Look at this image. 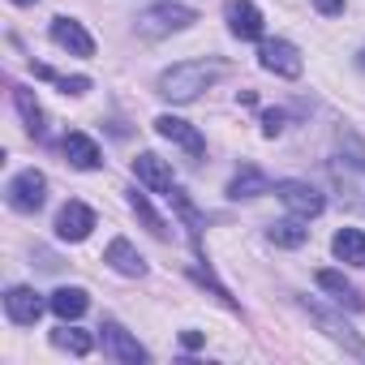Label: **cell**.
I'll use <instances>...</instances> for the list:
<instances>
[{
  "mask_svg": "<svg viewBox=\"0 0 365 365\" xmlns=\"http://www.w3.org/2000/svg\"><path fill=\"white\" fill-rule=\"evenodd\" d=\"M220 78H224L220 61H180V65H172V69L159 73V95L172 99V103H190V99H198Z\"/></svg>",
  "mask_w": 365,
  "mask_h": 365,
  "instance_id": "1",
  "label": "cell"
},
{
  "mask_svg": "<svg viewBox=\"0 0 365 365\" xmlns=\"http://www.w3.org/2000/svg\"><path fill=\"white\" fill-rule=\"evenodd\" d=\"M331 180H335V190H339V202L348 211L365 215V150L361 146H356V155L331 159Z\"/></svg>",
  "mask_w": 365,
  "mask_h": 365,
  "instance_id": "2",
  "label": "cell"
},
{
  "mask_svg": "<svg viewBox=\"0 0 365 365\" xmlns=\"http://www.w3.org/2000/svg\"><path fill=\"white\" fill-rule=\"evenodd\" d=\"M198 22V14L190 9V5H155V9H142L138 14V35L142 39H163V35H176V31H185V26H194Z\"/></svg>",
  "mask_w": 365,
  "mask_h": 365,
  "instance_id": "3",
  "label": "cell"
},
{
  "mask_svg": "<svg viewBox=\"0 0 365 365\" xmlns=\"http://www.w3.org/2000/svg\"><path fill=\"white\" fill-rule=\"evenodd\" d=\"M5 194H9V207H14V211L35 215V211L43 207V198H48V176L35 172V168H26V172H18V176L9 180Z\"/></svg>",
  "mask_w": 365,
  "mask_h": 365,
  "instance_id": "4",
  "label": "cell"
},
{
  "mask_svg": "<svg viewBox=\"0 0 365 365\" xmlns=\"http://www.w3.org/2000/svg\"><path fill=\"white\" fill-rule=\"evenodd\" d=\"M275 198H279L292 215H301V220H314V215H322V207H327V198L309 185V180H275Z\"/></svg>",
  "mask_w": 365,
  "mask_h": 365,
  "instance_id": "5",
  "label": "cell"
},
{
  "mask_svg": "<svg viewBox=\"0 0 365 365\" xmlns=\"http://www.w3.org/2000/svg\"><path fill=\"white\" fill-rule=\"evenodd\" d=\"M258 65H262L267 73H275V78H301V69H305L301 52H297L288 39H267L262 52H258Z\"/></svg>",
  "mask_w": 365,
  "mask_h": 365,
  "instance_id": "6",
  "label": "cell"
},
{
  "mask_svg": "<svg viewBox=\"0 0 365 365\" xmlns=\"http://www.w3.org/2000/svg\"><path fill=\"white\" fill-rule=\"evenodd\" d=\"M99 331H103V352H108L112 361H125V365H142V361H150V352H146V348H142V344L120 327V322H112V318H108Z\"/></svg>",
  "mask_w": 365,
  "mask_h": 365,
  "instance_id": "7",
  "label": "cell"
},
{
  "mask_svg": "<svg viewBox=\"0 0 365 365\" xmlns=\"http://www.w3.org/2000/svg\"><path fill=\"white\" fill-rule=\"evenodd\" d=\"M48 35H52V43H56V48H65L69 56H82V61H86V56H95V39H91V35H86V26H82V22H73V18H52V31H48Z\"/></svg>",
  "mask_w": 365,
  "mask_h": 365,
  "instance_id": "8",
  "label": "cell"
},
{
  "mask_svg": "<svg viewBox=\"0 0 365 365\" xmlns=\"http://www.w3.org/2000/svg\"><path fill=\"white\" fill-rule=\"evenodd\" d=\"M224 14H228V31H232L237 39H245V43L262 39L267 22H262L258 5H250V0H228V5H224Z\"/></svg>",
  "mask_w": 365,
  "mask_h": 365,
  "instance_id": "9",
  "label": "cell"
},
{
  "mask_svg": "<svg viewBox=\"0 0 365 365\" xmlns=\"http://www.w3.org/2000/svg\"><path fill=\"white\" fill-rule=\"evenodd\" d=\"M95 228V211L86 202H65L61 215H56V237L61 241H86Z\"/></svg>",
  "mask_w": 365,
  "mask_h": 365,
  "instance_id": "10",
  "label": "cell"
},
{
  "mask_svg": "<svg viewBox=\"0 0 365 365\" xmlns=\"http://www.w3.org/2000/svg\"><path fill=\"white\" fill-rule=\"evenodd\" d=\"M155 129H159L168 142H176V146L185 150V155H194V159L207 150V138H202V133H198L190 120H180V116H159V120H155Z\"/></svg>",
  "mask_w": 365,
  "mask_h": 365,
  "instance_id": "11",
  "label": "cell"
},
{
  "mask_svg": "<svg viewBox=\"0 0 365 365\" xmlns=\"http://www.w3.org/2000/svg\"><path fill=\"white\" fill-rule=\"evenodd\" d=\"M5 314H9V322H18V327H35L39 322V314H43V301H39V292L35 288H9L5 292Z\"/></svg>",
  "mask_w": 365,
  "mask_h": 365,
  "instance_id": "12",
  "label": "cell"
},
{
  "mask_svg": "<svg viewBox=\"0 0 365 365\" xmlns=\"http://www.w3.org/2000/svg\"><path fill=\"white\" fill-rule=\"evenodd\" d=\"M61 150H65V159L78 168V172H95V168H103V150L95 146V138H86V133H65V142H61Z\"/></svg>",
  "mask_w": 365,
  "mask_h": 365,
  "instance_id": "13",
  "label": "cell"
},
{
  "mask_svg": "<svg viewBox=\"0 0 365 365\" xmlns=\"http://www.w3.org/2000/svg\"><path fill=\"white\" fill-rule=\"evenodd\" d=\"M103 262L116 271V275H129V279H138V275H146V258L125 241V237H112L108 241V250H103Z\"/></svg>",
  "mask_w": 365,
  "mask_h": 365,
  "instance_id": "14",
  "label": "cell"
},
{
  "mask_svg": "<svg viewBox=\"0 0 365 365\" xmlns=\"http://www.w3.org/2000/svg\"><path fill=\"white\" fill-rule=\"evenodd\" d=\"M133 176L142 180L146 190H155V194H168V190H172V168H168L159 155H150V150H142V155L133 159Z\"/></svg>",
  "mask_w": 365,
  "mask_h": 365,
  "instance_id": "15",
  "label": "cell"
},
{
  "mask_svg": "<svg viewBox=\"0 0 365 365\" xmlns=\"http://www.w3.org/2000/svg\"><path fill=\"white\" fill-rule=\"evenodd\" d=\"M86 305H91L86 288H56V292L48 297V309H52L61 322H73V318H82V314H86Z\"/></svg>",
  "mask_w": 365,
  "mask_h": 365,
  "instance_id": "16",
  "label": "cell"
},
{
  "mask_svg": "<svg viewBox=\"0 0 365 365\" xmlns=\"http://www.w3.org/2000/svg\"><path fill=\"white\" fill-rule=\"evenodd\" d=\"M331 250H335L339 262H348V267H365V232H361V228H339L335 241H331Z\"/></svg>",
  "mask_w": 365,
  "mask_h": 365,
  "instance_id": "17",
  "label": "cell"
},
{
  "mask_svg": "<svg viewBox=\"0 0 365 365\" xmlns=\"http://www.w3.org/2000/svg\"><path fill=\"white\" fill-rule=\"evenodd\" d=\"M258 194H271V180H267L258 168H250V163H245V168L228 180V198H237V202H241V198H258Z\"/></svg>",
  "mask_w": 365,
  "mask_h": 365,
  "instance_id": "18",
  "label": "cell"
},
{
  "mask_svg": "<svg viewBox=\"0 0 365 365\" xmlns=\"http://www.w3.org/2000/svg\"><path fill=\"white\" fill-rule=\"evenodd\" d=\"M267 237H271V245H279V250H301V245L309 241V228H305V220H301V215H292V220L271 224V228H267Z\"/></svg>",
  "mask_w": 365,
  "mask_h": 365,
  "instance_id": "19",
  "label": "cell"
},
{
  "mask_svg": "<svg viewBox=\"0 0 365 365\" xmlns=\"http://www.w3.org/2000/svg\"><path fill=\"white\" fill-rule=\"evenodd\" d=\"M314 279H318V288H327L339 305H348V309H365V297H361V292H356V288L339 275V271H318Z\"/></svg>",
  "mask_w": 365,
  "mask_h": 365,
  "instance_id": "20",
  "label": "cell"
},
{
  "mask_svg": "<svg viewBox=\"0 0 365 365\" xmlns=\"http://www.w3.org/2000/svg\"><path fill=\"white\" fill-rule=\"evenodd\" d=\"M314 318H318V322L327 327V335H331V339H339V344H344V348H348L352 356H365V339H361V335H356V331H352L348 322H339V318H331L327 309H314Z\"/></svg>",
  "mask_w": 365,
  "mask_h": 365,
  "instance_id": "21",
  "label": "cell"
},
{
  "mask_svg": "<svg viewBox=\"0 0 365 365\" xmlns=\"http://www.w3.org/2000/svg\"><path fill=\"white\" fill-rule=\"evenodd\" d=\"M14 103H18V112H22L26 129H31L35 138H43V108H39L35 91H26V86H14Z\"/></svg>",
  "mask_w": 365,
  "mask_h": 365,
  "instance_id": "22",
  "label": "cell"
},
{
  "mask_svg": "<svg viewBox=\"0 0 365 365\" xmlns=\"http://www.w3.org/2000/svg\"><path fill=\"white\" fill-rule=\"evenodd\" d=\"M129 207H133V215L146 224V232H150V237L168 241V224H163V215H159V211L146 202V194H138V190H133V194H129Z\"/></svg>",
  "mask_w": 365,
  "mask_h": 365,
  "instance_id": "23",
  "label": "cell"
},
{
  "mask_svg": "<svg viewBox=\"0 0 365 365\" xmlns=\"http://www.w3.org/2000/svg\"><path fill=\"white\" fill-rule=\"evenodd\" d=\"M52 344L56 348H65V352H73V356H91V348H95V335H86V331H78V327H61V331H52Z\"/></svg>",
  "mask_w": 365,
  "mask_h": 365,
  "instance_id": "24",
  "label": "cell"
},
{
  "mask_svg": "<svg viewBox=\"0 0 365 365\" xmlns=\"http://www.w3.org/2000/svg\"><path fill=\"white\" fill-rule=\"evenodd\" d=\"M35 78H43V82H56L65 95H86V91H91V78H61V73H52L48 65H35Z\"/></svg>",
  "mask_w": 365,
  "mask_h": 365,
  "instance_id": "25",
  "label": "cell"
},
{
  "mask_svg": "<svg viewBox=\"0 0 365 365\" xmlns=\"http://www.w3.org/2000/svg\"><path fill=\"white\" fill-rule=\"evenodd\" d=\"M262 133L267 138H279L284 133V112H262Z\"/></svg>",
  "mask_w": 365,
  "mask_h": 365,
  "instance_id": "26",
  "label": "cell"
},
{
  "mask_svg": "<svg viewBox=\"0 0 365 365\" xmlns=\"http://www.w3.org/2000/svg\"><path fill=\"white\" fill-rule=\"evenodd\" d=\"M318 5V14H327V18H339L344 14V0H314Z\"/></svg>",
  "mask_w": 365,
  "mask_h": 365,
  "instance_id": "27",
  "label": "cell"
},
{
  "mask_svg": "<svg viewBox=\"0 0 365 365\" xmlns=\"http://www.w3.org/2000/svg\"><path fill=\"white\" fill-rule=\"evenodd\" d=\"M180 344H185V348H202V335L198 331H185V335H180Z\"/></svg>",
  "mask_w": 365,
  "mask_h": 365,
  "instance_id": "28",
  "label": "cell"
},
{
  "mask_svg": "<svg viewBox=\"0 0 365 365\" xmlns=\"http://www.w3.org/2000/svg\"><path fill=\"white\" fill-rule=\"evenodd\" d=\"M14 5H39V0H14Z\"/></svg>",
  "mask_w": 365,
  "mask_h": 365,
  "instance_id": "29",
  "label": "cell"
},
{
  "mask_svg": "<svg viewBox=\"0 0 365 365\" xmlns=\"http://www.w3.org/2000/svg\"><path fill=\"white\" fill-rule=\"evenodd\" d=\"M361 69H365V52H361Z\"/></svg>",
  "mask_w": 365,
  "mask_h": 365,
  "instance_id": "30",
  "label": "cell"
}]
</instances>
